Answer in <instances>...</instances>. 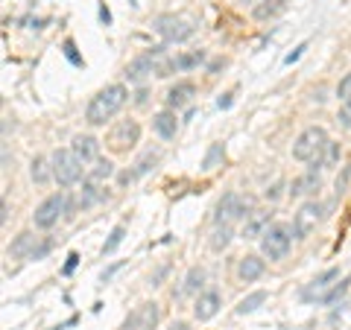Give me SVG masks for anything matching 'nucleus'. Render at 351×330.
Returning a JSON list of instances; mask_svg holds the SVG:
<instances>
[{"label": "nucleus", "mask_w": 351, "mask_h": 330, "mask_svg": "<svg viewBox=\"0 0 351 330\" xmlns=\"http://www.w3.org/2000/svg\"><path fill=\"white\" fill-rule=\"evenodd\" d=\"M170 330H188V325H184V322H176Z\"/></svg>", "instance_id": "35"}, {"label": "nucleus", "mask_w": 351, "mask_h": 330, "mask_svg": "<svg viewBox=\"0 0 351 330\" xmlns=\"http://www.w3.org/2000/svg\"><path fill=\"white\" fill-rule=\"evenodd\" d=\"M29 175H32V181L36 184H44L53 175V164L47 161V158H32V164H29Z\"/></svg>", "instance_id": "22"}, {"label": "nucleus", "mask_w": 351, "mask_h": 330, "mask_svg": "<svg viewBox=\"0 0 351 330\" xmlns=\"http://www.w3.org/2000/svg\"><path fill=\"white\" fill-rule=\"evenodd\" d=\"M348 283H351V281H348V278H343V281H339L337 287H334V290H331V292H328L325 299H322V304H337V301H339V299H343V295L348 292Z\"/></svg>", "instance_id": "29"}, {"label": "nucleus", "mask_w": 351, "mask_h": 330, "mask_svg": "<svg viewBox=\"0 0 351 330\" xmlns=\"http://www.w3.org/2000/svg\"><path fill=\"white\" fill-rule=\"evenodd\" d=\"M50 164H53V179L59 181V187H71V184H76L82 179L85 164L73 155V149H56Z\"/></svg>", "instance_id": "4"}, {"label": "nucleus", "mask_w": 351, "mask_h": 330, "mask_svg": "<svg viewBox=\"0 0 351 330\" xmlns=\"http://www.w3.org/2000/svg\"><path fill=\"white\" fill-rule=\"evenodd\" d=\"M158 158H161V152H158V149H156V152L147 149L144 155H141V161L135 164V175H147V173H149V170L158 164Z\"/></svg>", "instance_id": "26"}, {"label": "nucleus", "mask_w": 351, "mask_h": 330, "mask_svg": "<svg viewBox=\"0 0 351 330\" xmlns=\"http://www.w3.org/2000/svg\"><path fill=\"white\" fill-rule=\"evenodd\" d=\"M261 275H263V260H261L258 255L240 257V263H237V278H240V281L252 283V281H258Z\"/></svg>", "instance_id": "17"}, {"label": "nucleus", "mask_w": 351, "mask_h": 330, "mask_svg": "<svg viewBox=\"0 0 351 330\" xmlns=\"http://www.w3.org/2000/svg\"><path fill=\"white\" fill-rule=\"evenodd\" d=\"M62 214H68V196H64V193H53V196H47V199L36 207L32 223H36V228H53L59 223Z\"/></svg>", "instance_id": "8"}, {"label": "nucleus", "mask_w": 351, "mask_h": 330, "mask_svg": "<svg viewBox=\"0 0 351 330\" xmlns=\"http://www.w3.org/2000/svg\"><path fill=\"white\" fill-rule=\"evenodd\" d=\"M232 237H234L232 225H217L211 240H208V246H211L214 251H223V249H228V243H232Z\"/></svg>", "instance_id": "23"}, {"label": "nucleus", "mask_w": 351, "mask_h": 330, "mask_svg": "<svg viewBox=\"0 0 351 330\" xmlns=\"http://www.w3.org/2000/svg\"><path fill=\"white\" fill-rule=\"evenodd\" d=\"M205 283V269L202 266H193L188 272V278H184V287H182V295H193L196 290H202Z\"/></svg>", "instance_id": "24"}, {"label": "nucleus", "mask_w": 351, "mask_h": 330, "mask_svg": "<svg viewBox=\"0 0 351 330\" xmlns=\"http://www.w3.org/2000/svg\"><path fill=\"white\" fill-rule=\"evenodd\" d=\"M112 175H114V164L108 161V158H100L91 170H88V179L97 181V184H106L108 179H112Z\"/></svg>", "instance_id": "21"}, {"label": "nucleus", "mask_w": 351, "mask_h": 330, "mask_svg": "<svg viewBox=\"0 0 351 330\" xmlns=\"http://www.w3.org/2000/svg\"><path fill=\"white\" fill-rule=\"evenodd\" d=\"M152 27H156V32L167 44H182V41H188L193 36V24L179 18V15H161V18H156Z\"/></svg>", "instance_id": "7"}, {"label": "nucleus", "mask_w": 351, "mask_h": 330, "mask_svg": "<svg viewBox=\"0 0 351 330\" xmlns=\"http://www.w3.org/2000/svg\"><path fill=\"white\" fill-rule=\"evenodd\" d=\"M328 144H331V140H328L325 129H322V126H311V129H304L302 135L295 138V144H293V158L313 164V170H316V167H322Z\"/></svg>", "instance_id": "2"}, {"label": "nucleus", "mask_w": 351, "mask_h": 330, "mask_svg": "<svg viewBox=\"0 0 351 330\" xmlns=\"http://www.w3.org/2000/svg\"><path fill=\"white\" fill-rule=\"evenodd\" d=\"M339 158V149H337V144H328V149H325V161L322 164H334Z\"/></svg>", "instance_id": "32"}, {"label": "nucleus", "mask_w": 351, "mask_h": 330, "mask_svg": "<svg viewBox=\"0 0 351 330\" xmlns=\"http://www.w3.org/2000/svg\"><path fill=\"white\" fill-rule=\"evenodd\" d=\"M219 307H223V299H219L217 290H208L202 292L199 299H196V307H193V316L199 318V322H208V318H214L219 313Z\"/></svg>", "instance_id": "13"}, {"label": "nucleus", "mask_w": 351, "mask_h": 330, "mask_svg": "<svg viewBox=\"0 0 351 330\" xmlns=\"http://www.w3.org/2000/svg\"><path fill=\"white\" fill-rule=\"evenodd\" d=\"M129 100V88L123 82H114V85H106L103 91H97L91 97V103L85 108V120L91 126H106L120 108L126 105Z\"/></svg>", "instance_id": "1"}, {"label": "nucleus", "mask_w": 351, "mask_h": 330, "mask_svg": "<svg viewBox=\"0 0 351 330\" xmlns=\"http://www.w3.org/2000/svg\"><path fill=\"white\" fill-rule=\"evenodd\" d=\"M36 240H38V237L32 234V231H24V234H18V237H15V243L6 249V251H9V257H27V260H29V257H32V251L38 249V246H36Z\"/></svg>", "instance_id": "18"}, {"label": "nucleus", "mask_w": 351, "mask_h": 330, "mask_svg": "<svg viewBox=\"0 0 351 330\" xmlns=\"http://www.w3.org/2000/svg\"><path fill=\"white\" fill-rule=\"evenodd\" d=\"M281 9H284V0H263V3L255 6V18L258 21H267L272 15H278Z\"/></svg>", "instance_id": "25"}, {"label": "nucleus", "mask_w": 351, "mask_h": 330, "mask_svg": "<svg viewBox=\"0 0 351 330\" xmlns=\"http://www.w3.org/2000/svg\"><path fill=\"white\" fill-rule=\"evenodd\" d=\"M193 94H196V88H193V82H176L170 91H167V108L170 112H176V108H182V105H188L191 100H193Z\"/></svg>", "instance_id": "14"}, {"label": "nucleus", "mask_w": 351, "mask_h": 330, "mask_svg": "<svg viewBox=\"0 0 351 330\" xmlns=\"http://www.w3.org/2000/svg\"><path fill=\"white\" fill-rule=\"evenodd\" d=\"M339 123H343L346 129H351V100L343 103V108H339Z\"/></svg>", "instance_id": "31"}, {"label": "nucleus", "mask_w": 351, "mask_h": 330, "mask_svg": "<svg viewBox=\"0 0 351 330\" xmlns=\"http://www.w3.org/2000/svg\"><path fill=\"white\" fill-rule=\"evenodd\" d=\"M337 278H339V269H325L319 278H313V281L302 290V299H304V301H313V299L322 301L325 295L331 292V281H337Z\"/></svg>", "instance_id": "11"}, {"label": "nucleus", "mask_w": 351, "mask_h": 330, "mask_svg": "<svg viewBox=\"0 0 351 330\" xmlns=\"http://www.w3.org/2000/svg\"><path fill=\"white\" fill-rule=\"evenodd\" d=\"M337 97H339L343 103L351 100V71L343 76V79H339V85H337Z\"/></svg>", "instance_id": "30"}, {"label": "nucleus", "mask_w": 351, "mask_h": 330, "mask_svg": "<svg viewBox=\"0 0 351 330\" xmlns=\"http://www.w3.org/2000/svg\"><path fill=\"white\" fill-rule=\"evenodd\" d=\"M319 216H322V205L319 202H304L299 207V214L293 216V231H295V237H307L311 231L316 228V223H319Z\"/></svg>", "instance_id": "10"}, {"label": "nucleus", "mask_w": 351, "mask_h": 330, "mask_svg": "<svg viewBox=\"0 0 351 330\" xmlns=\"http://www.w3.org/2000/svg\"><path fill=\"white\" fill-rule=\"evenodd\" d=\"M123 237H126V228H123V225H117V228L112 231V234H108V240H106V246H103V257H106V255H112V251H114L120 243H123Z\"/></svg>", "instance_id": "27"}, {"label": "nucleus", "mask_w": 351, "mask_h": 330, "mask_svg": "<svg viewBox=\"0 0 351 330\" xmlns=\"http://www.w3.org/2000/svg\"><path fill=\"white\" fill-rule=\"evenodd\" d=\"M76 260H80L76 255H71V257H68V266H64V275H71V272L76 269Z\"/></svg>", "instance_id": "33"}, {"label": "nucleus", "mask_w": 351, "mask_h": 330, "mask_svg": "<svg viewBox=\"0 0 351 330\" xmlns=\"http://www.w3.org/2000/svg\"><path fill=\"white\" fill-rule=\"evenodd\" d=\"M152 129H156V135L164 138V140H173L176 131H179V120H176V112H158L152 117Z\"/></svg>", "instance_id": "15"}, {"label": "nucleus", "mask_w": 351, "mask_h": 330, "mask_svg": "<svg viewBox=\"0 0 351 330\" xmlns=\"http://www.w3.org/2000/svg\"><path fill=\"white\" fill-rule=\"evenodd\" d=\"M293 234H295L293 225H287V223H272L267 231H263V237H261V251H263V257L281 260V257L290 251Z\"/></svg>", "instance_id": "3"}, {"label": "nucleus", "mask_w": 351, "mask_h": 330, "mask_svg": "<svg viewBox=\"0 0 351 330\" xmlns=\"http://www.w3.org/2000/svg\"><path fill=\"white\" fill-rule=\"evenodd\" d=\"M269 216H272V211H252L243 225V240L263 237V231L269 228Z\"/></svg>", "instance_id": "16"}, {"label": "nucleus", "mask_w": 351, "mask_h": 330, "mask_svg": "<svg viewBox=\"0 0 351 330\" xmlns=\"http://www.w3.org/2000/svg\"><path fill=\"white\" fill-rule=\"evenodd\" d=\"M141 140V126L138 120H120V123L108 131V149L112 152H129Z\"/></svg>", "instance_id": "9"}, {"label": "nucleus", "mask_w": 351, "mask_h": 330, "mask_svg": "<svg viewBox=\"0 0 351 330\" xmlns=\"http://www.w3.org/2000/svg\"><path fill=\"white\" fill-rule=\"evenodd\" d=\"M71 149L82 164H97L100 161V140H97L94 135H76Z\"/></svg>", "instance_id": "12"}, {"label": "nucleus", "mask_w": 351, "mask_h": 330, "mask_svg": "<svg viewBox=\"0 0 351 330\" xmlns=\"http://www.w3.org/2000/svg\"><path fill=\"white\" fill-rule=\"evenodd\" d=\"M313 190H319V175H316V170L299 175V179H293V184H290V196H307Z\"/></svg>", "instance_id": "19"}, {"label": "nucleus", "mask_w": 351, "mask_h": 330, "mask_svg": "<svg viewBox=\"0 0 351 330\" xmlns=\"http://www.w3.org/2000/svg\"><path fill=\"white\" fill-rule=\"evenodd\" d=\"M164 59H167V50H164V47H152L147 53H141V56H135L126 64V79L129 82H144L147 76L158 73Z\"/></svg>", "instance_id": "5"}, {"label": "nucleus", "mask_w": 351, "mask_h": 330, "mask_svg": "<svg viewBox=\"0 0 351 330\" xmlns=\"http://www.w3.org/2000/svg\"><path fill=\"white\" fill-rule=\"evenodd\" d=\"M252 214V199L249 196H240V193H226L219 199L217 211H214V223L217 225H232L234 219H246Z\"/></svg>", "instance_id": "6"}, {"label": "nucleus", "mask_w": 351, "mask_h": 330, "mask_svg": "<svg viewBox=\"0 0 351 330\" xmlns=\"http://www.w3.org/2000/svg\"><path fill=\"white\" fill-rule=\"evenodd\" d=\"M302 50H304V44H302V47H295V50L290 53V56H287V64H293L295 59H299V56H302Z\"/></svg>", "instance_id": "34"}, {"label": "nucleus", "mask_w": 351, "mask_h": 330, "mask_svg": "<svg viewBox=\"0 0 351 330\" xmlns=\"http://www.w3.org/2000/svg\"><path fill=\"white\" fill-rule=\"evenodd\" d=\"M219 161H223V144H211V149H208V155L202 161V167L205 170H214Z\"/></svg>", "instance_id": "28"}, {"label": "nucleus", "mask_w": 351, "mask_h": 330, "mask_svg": "<svg viewBox=\"0 0 351 330\" xmlns=\"http://www.w3.org/2000/svg\"><path fill=\"white\" fill-rule=\"evenodd\" d=\"M263 301H267V292H263V290H258V292H249L246 299H240V304L234 307V313H237V316H249V313H255Z\"/></svg>", "instance_id": "20"}]
</instances>
